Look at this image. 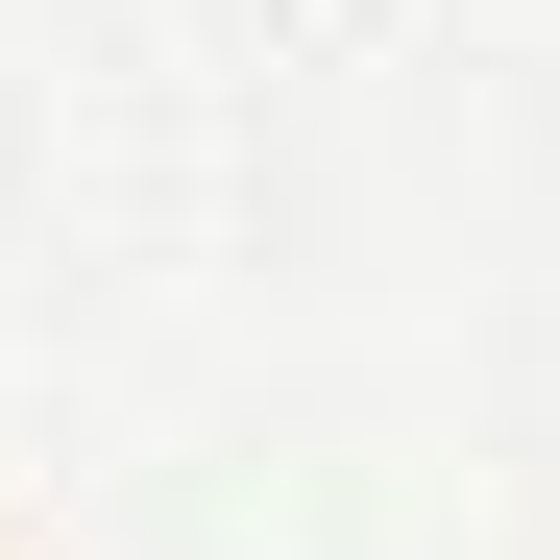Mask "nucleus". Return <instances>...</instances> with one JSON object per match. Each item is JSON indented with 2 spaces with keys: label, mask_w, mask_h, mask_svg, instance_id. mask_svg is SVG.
<instances>
[]
</instances>
